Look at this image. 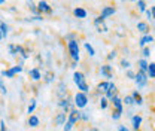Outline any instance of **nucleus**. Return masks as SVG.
I'll list each match as a JSON object with an SVG mask.
<instances>
[{
    "label": "nucleus",
    "mask_w": 155,
    "mask_h": 131,
    "mask_svg": "<svg viewBox=\"0 0 155 131\" xmlns=\"http://www.w3.org/2000/svg\"><path fill=\"white\" fill-rule=\"evenodd\" d=\"M122 101H124L127 106H133V104H134V98H133L131 95H125V98H124Z\"/></svg>",
    "instance_id": "33"
},
{
    "label": "nucleus",
    "mask_w": 155,
    "mask_h": 131,
    "mask_svg": "<svg viewBox=\"0 0 155 131\" xmlns=\"http://www.w3.org/2000/svg\"><path fill=\"white\" fill-rule=\"evenodd\" d=\"M121 67H122V69H128V67H130V61L125 60V58H122V60H121Z\"/></svg>",
    "instance_id": "39"
},
{
    "label": "nucleus",
    "mask_w": 155,
    "mask_h": 131,
    "mask_svg": "<svg viewBox=\"0 0 155 131\" xmlns=\"http://www.w3.org/2000/svg\"><path fill=\"white\" fill-rule=\"evenodd\" d=\"M73 82L78 85V90H81V93L88 94V91H90V85L87 84V80H85V75H84L82 72L75 70V73H73Z\"/></svg>",
    "instance_id": "2"
},
{
    "label": "nucleus",
    "mask_w": 155,
    "mask_h": 131,
    "mask_svg": "<svg viewBox=\"0 0 155 131\" xmlns=\"http://www.w3.org/2000/svg\"><path fill=\"white\" fill-rule=\"evenodd\" d=\"M131 124H133V128L137 131L140 128V124H142V116H140V115H134V116L131 118Z\"/></svg>",
    "instance_id": "21"
},
{
    "label": "nucleus",
    "mask_w": 155,
    "mask_h": 131,
    "mask_svg": "<svg viewBox=\"0 0 155 131\" xmlns=\"http://www.w3.org/2000/svg\"><path fill=\"white\" fill-rule=\"evenodd\" d=\"M115 57H116V51H112V52H109V55L106 57V60H107V61H112Z\"/></svg>",
    "instance_id": "41"
},
{
    "label": "nucleus",
    "mask_w": 155,
    "mask_h": 131,
    "mask_svg": "<svg viewBox=\"0 0 155 131\" xmlns=\"http://www.w3.org/2000/svg\"><path fill=\"white\" fill-rule=\"evenodd\" d=\"M0 115H2V112H0Z\"/></svg>",
    "instance_id": "50"
},
{
    "label": "nucleus",
    "mask_w": 155,
    "mask_h": 131,
    "mask_svg": "<svg viewBox=\"0 0 155 131\" xmlns=\"http://www.w3.org/2000/svg\"><path fill=\"white\" fill-rule=\"evenodd\" d=\"M28 77H30L31 80H35V82L40 80V79H42L40 69H39V67H33V69H30V70H28Z\"/></svg>",
    "instance_id": "15"
},
{
    "label": "nucleus",
    "mask_w": 155,
    "mask_h": 131,
    "mask_svg": "<svg viewBox=\"0 0 155 131\" xmlns=\"http://www.w3.org/2000/svg\"><path fill=\"white\" fill-rule=\"evenodd\" d=\"M107 87H109V82H107V80H103V82H100V84L97 85V93L106 94V91H107Z\"/></svg>",
    "instance_id": "24"
},
{
    "label": "nucleus",
    "mask_w": 155,
    "mask_h": 131,
    "mask_svg": "<svg viewBox=\"0 0 155 131\" xmlns=\"http://www.w3.org/2000/svg\"><path fill=\"white\" fill-rule=\"evenodd\" d=\"M6 3V0H0V5H5Z\"/></svg>",
    "instance_id": "47"
},
{
    "label": "nucleus",
    "mask_w": 155,
    "mask_h": 131,
    "mask_svg": "<svg viewBox=\"0 0 155 131\" xmlns=\"http://www.w3.org/2000/svg\"><path fill=\"white\" fill-rule=\"evenodd\" d=\"M27 8H28V9L35 14V17H36V15H39L38 6H36V3H35V2H27Z\"/></svg>",
    "instance_id": "30"
},
{
    "label": "nucleus",
    "mask_w": 155,
    "mask_h": 131,
    "mask_svg": "<svg viewBox=\"0 0 155 131\" xmlns=\"http://www.w3.org/2000/svg\"><path fill=\"white\" fill-rule=\"evenodd\" d=\"M36 104H38V103H36V98H31V100H30V104L27 106V113H28V115L36 110Z\"/></svg>",
    "instance_id": "28"
},
{
    "label": "nucleus",
    "mask_w": 155,
    "mask_h": 131,
    "mask_svg": "<svg viewBox=\"0 0 155 131\" xmlns=\"http://www.w3.org/2000/svg\"><path fill=\"white\" fill-rule=\"evenodd\" d=\"M149 11H151V15H152V19H155V6H152V8H151Z\"/></svg>",
    "instance_id": "45"
},
{
    "label": "nucleus",
    "mask_w": 155,
    "mask_h": 131,
    "mask_svg": "<svg viewBox=\"0 0 155 131\" xmlns=\"http://www.w3.org/2000/svg\"><path fill=\"white\" fill-rule=\"evenodd\" d=\"M116 12V9L114 8V6H104L103 9H101V12H100V18L101 19H106V18H109V17H112L114 14Z\"/></svg>",
    "instance_id": "12"
},
{
    "label": "nucleus",
    "mask_w": 155,
    "mask_h": 131,
    "mask_svg": "<svg viewBox=\"0 0 155 131\" xmlns=\"http://www.w3.org/2000/svg\"><path fill=\"white\" fill-rule=\"evenodd\" d=\"M142 54H143L145 58H148V57L151 55V48H149V46H145V48L142 49Z\"/></svg>",
    "instance_id": "37"
},
{
    "label": "nucleus",
    "mask_w": 155,
    "mask_h": 131,
    "mask_svg": "<svg viewBox=\"0 0 155 131\" xmlns=\"http://www.w3.org/2000/svg\"><path fill=\"white\" fill-rule=\"evenodd\" d=\"M8 51H9L11 57H18V54H17V48H15L14 43H9V45H8Z\"/></svg>",
    "instance_id": "31"
},
{
    "label": "nucleus",
    "mask_w": 155,
    "mask_h": 131,
    "mask_svg": "<svg viewBox=\"0 0 155 131\" xmlns=\"http://www.w3.org/2000/svg\"><path fill=\"white\" fill-rule=\"evenodd\" d=\"M146 75L148 77H155V63H149V66H148V70H146Z\"/></svg>",
    "instance_id": "26"
},
{
    "label": "nucleus",
    "mask_w": 155,
    "mask_h": 131,
    "mask_svg": "<svg viewBox=\"0 0 155 131\" xmlns=\"http://www.w3.org/2000/svg\"><path fill=\"white\" fill-rule=\"evenodd\" d=\"M36 6H38V12L39 15H52V12H54V9H52V6H49V3L48 2H45V0H40L36 3Z\"/></svg>",
    "instance_id": "6"
},
{
    "label": "nucleus",
    "mask_w": 155,
    "mask_h": 131,
    "mask_svg": "<svg viewBox=\"0 0 155 131\" xmlns=\"http://www.w3.org/2000/svg\"><path fill=\"white\" fill-rule=\"evenodd\" d=\"M24 70V67L22 66H19V64H17V66H14V67H11V69H5V70H2V73H0V76L3 77H9V79H12V77H15V75L17 73H21Z\"/></svg>",
    "instance_id": "7"
},
{
    "label": "nucleus",
    "mask_w": 155,
    "mask_h": 131,
    "mask_svg": "<svg viewBox=\"0 0 155 131\" xmlns=\"http://www.w3.org/2000/svg\"><path fill=\"white\" fill-rule=\"evenodd\" d=\"M90 131H98V130H97V128H94V127H93V128H90Z\"/></svg>",
    "instance_id": "48"
},
{
    "label": "nucleus",
    "mask_w": 155,
    "mask_h": 131,
    "mask_svg": "<svg viewBox=\"0 0 155 131\" xmlns=\"http://www.w3.org/2000/svg\"><path fill=\"white\" fill-rule=\"evenodd\" d=\"M146 15H148V18H152V15H151V11H149V9H146Z\"/></svg>",
    "instance_id": "46"
},
{
    "label": "nucleus",
    "mask_w": 155,
    "mask_h": 131,
    "mask_svg": "<svg viewBox=\"0 0 155 131\" xmlns=\"http://www.w3.org/2000/svg\"><path fill=\"white\" fill-rule=\"evenodd\" d=\"M125 76H127L128 79H134L136 73H134V72H133V70H127V73H125Z\"/></svg>",
    "instance_id": "42"
},
{
    "label": "nucleus",
    "mask_w": 155,
    "mask_h": 131,
    "mask_svg": "<svg viewBox=\"0 0 155 131\" xmlns=\"http://www.w3.org/2000/svg\"><path fill=\"white\" fill-rule=\"evenodd\" d=\"M100 75L103 76V77H106L107 79V82L114 77V72H112V66L110 64H104V66H101L100 67Z\"/></svg>",
    "instance_id": "11"
},
{
    "label": "nucleus",
    "mask_w": 155,
    "mask_h": 131,
    "mask_svg": "<svg viewBox=\"0 0 155 131\" xmlns=\"http://www.w3.org/2000/svg\"><path fill=\"white\" fill-rule=\"evenodd\" d=\"M0 94H3V95H6L8 94V88H6V85H5V82H3V77L0 76Z\"/></svg>",
    "instance_id": "32"
},
{
    "label": "nucleus",
    "mask_w": 155,
    "mask_h": 131,
    "mask_svg": "<svg viewBox=\"0 0 155 131\" xmlns=\"http://www.w3.org/2000/svg\"><path fill=\"white\" fill-rule=\"evenodd\" d=\"M0 33H2L3 39H6L8 33H9V25H8L5 21H0Z\"/></svg>",
    "instance_id": "22"
},
{
    "label": "nucleus",
    "mask_w": 155,
    "mask_h": 131,
    "mask_svg": "<svg viewBox=\"0 0 155 131\" xmlns=\"http://www.w3.org/2000/svg\"><path fill=\"white\" fill-rule=\"evenodd\" d=\"M54 77H55V73H54L52 70H46V72L42 75V80H43L45 84H51V82L54 80Z\"/></svg>",
    "instance_id": "18"
},
{
    "label": "nucleus",
    "mask_w": 155,
    "mask_h": 131,
    "mask_svg": "<svg viewBox=\"0 0 155 131\" xmlns=\"http://www.w3.org/2000/svg\"><path fill=\"white\" fill-rule=\"evenodd\" d=\"M78 122H81V110H78L76 107H73L69 112V115H67V121H66V124L63 127V131H70Z\"/></svg>",
    "instance_id": "1"
},
{
    "label": "nucleus",
    "mask_w": 155,
    "mask_h": 131,
    "mask_svg": "<svg viewBox=\"0 0 155 131\" xmlns=\"http://www.w3.org/2000/svg\"><path fill=\"white\" fill-rule=\"evenodd\" d=\"M131 97L134 98V104H139V106L143 104V97H142V94L139 93V91H133Z\"/></svg>",
    "instance_id": "23"
},
{
    "label": "nucleus",
    "mask_w": 155,
    "mask_h": 131,
    "mask_svg": "<svg viewBox=\"0 0 155 131\" xmlns=\"http://www.w3.org/2000/svg\"><path fill=\"white\" fill-rule=\"evenodd\" d=\"M107 103H109L107 98H106V97H101V98H100V109H103V110L107 109Z\"/></svg>",
    "instance_id": "34"
},
{
    "label": "nucleus",
    "mask_w": 155,
    "mask_h": 131,
    "mask_svg": "<svg viewBox=\"0 0 155 131\" xmlns=\"http://www.w3.org/2000/svg\"><path fill=\"white\" fill-rule=\"evenodd\" d=\"M94 25H96L97 31H100V33H106L109 28H107V25H106V22H104V19H101L100 17H97L94 19Z\"/></svg>",
    "instance_id": "14"
},
{
    "label": "nucleus",
    "mask_w": 155,
    "mask_h": 131,
    "mask_svg": "<svg viewBox=\"0 0 155 131\" xmlns=\"http://www.w3.org/2000/svg\"><path fill=\"white\" fill-rule=\"evenodd\" d=\"M67 51H69V57L72 60V64H78L79 61V42L78 40H69L67 42Z\"/></svg>",
    "instance_id": "3"
},
{
    "label": "nucleus",
    "mask_w": 155,
    "mask_h": 131,
    "mask_svg": "<svg viewBox=\"0 0 155 131\" xmlns=\"http://www.w3.org/2000/svg\"><path fill=\"white\" fill-rule=\"evenodd\" d=\"M118 131H130L125 125H118Z\"/></svg>",
    "instance_id": "44"
},
{
    "label": "nucleus",
    "mask_w": 155,
    "mask_h": 131,
    "mask_svg": "<svg viewBox=\"0 0 155 131\" xmlns=\"http://www.w3.org/2000/svg\"><path fill=\"white\" fill-rule=\"evenodd\" d=\"M137 6H139V11L140 12H146V3L143 0H139L137 2Z\"/></svg>",
    "instance_id": "35"
},
{
    "label": "nucleus",
    "mask_w": 155,
    "mask_h": 131,
    "mask_svg": "<svg viewBox=\"0 0 155 131\" xmlns=\"http://www.w3.org/2000/svg\"><path fill=\"white\" fill-rule=\"evenodd\" d=\"M134 82L139 88L146 87V84H148V75H146V72L137 70V73H136V76H134Z\"/></svg>",
    "instance_id": "9"
},
{
    "label": "nucleus",
    "mask_w": 155,
    "mask_h": 131,
    "mask_svg": "<svg viewBox=\"0 0 155 131\" xmlns=\"http://www.w3.org/2000/svg\"><path fill=\"white\" fill-rule=\"evenodd\" d=\"M84 48L87 49V52H88V55H90V57H94V55H96V51H94L93 45H90L88 42H85V43H84Z\"/></svg>",
    "instance_id": "29"
},
{
    "label": "nucleus",
    "mask_w": 155,
    "mask_h": 131,
    "mask_svg": "<svg viewBox=\"0 0 155 131\" xmlns=\"http://www.w3.org/2000/svg\"><path fill=\"white\" fill-rule=\"evenodd\" d=\"M110 103H112V104H114V107H115L114 110H116V112H119L121 115H122V112H124V107H122V100H121L118 95H116V97H114V98L110 100Z\"/></svg>",
    "instance_id": "16"
},
{
    "label": "nucleus",
    "mask_w": 155,
    "mask_h": 131,
    "mask_svg": "<svg viewBox=\"0 0 155 131\" xmlns=\"http://www.w3.org/2000/svg\"><path fill=\"white\" fill-rule=\"evenodd\" d=\"M2 39H3V36H2V33H0V40H2Z\"/></svg>",
    "instance_id": "49"
},
{
    "label": "nucleus",
    "mask_w": 155,
    "mask_h": 131,
    "mask_svg": "<svg viewBox=\"0 0 155 131\" xmlns=\"http://www.w3.org/2000/svg\"><path fill=\"white\" fill-rule=\"evenodd\" d=\"M55 97L58 100H63V98H67L69 97V87L64 80H60L55 87Z\"/></svg>",
    "instance_id": "4"
},
{
    "label": "nucleus",
    "mask_w": 155,
    "mask_h": 131,
    "mask_svg": "<svg viewBox=\"0 0 155 131\" xmlns=\"http://www.w3.org/2000/svg\"><path fill=\"white\" fill-rule=\"evenodd\" d=\"M67 115L69 113L66 112H58L55 116H54V119H52V124H54V127H60V125H64L66 124V121H67Z\"/></svg>",
    "instance_id": "10"
},
{
    "label": "nucleus",
    "mask_w": 155,
    "mask_h": 131,
    "mask_svg": "<svg viewBox=\"0 0 155 131\" xmlns=\"http://www.w3.org/2000/svg\"><path fill=\"white\" fill-rule=\"evenodd\" d=\"M73 100H75L73 104H75L76 109H84L88 104V94H84V93H81V91H78L75 94V98Z\"/></svg>",
    "instance_id": "5"
},
{
    "label": "nucleus",
    "mask_w": 155,
    "mask_h": 131,
    "mask_svg": "<svg viewBox=\"0 0 155 131\" xmlns=\"http://www.w3.org/2000/svg\"><path fill=\"white\" fill-rule=\"evenodd\" d=\"M58 107L63 110V112L69 113L73 107H75V104H73V101H72V97L69 95L67 98H63V100H58Z\"/></svg>",
    "instance_id": "8"
},
{
    "label": "nucleus",
    "mask_w": 155,
    "mask_h": 131,
    "mask_svg": "<svg viewBox=\"0 0 155 131\" xmlns=\"http://www.w3.org/2000/svg\"><path fill=\"white\" fill-rule=\"evenodd\" d=\"M66 40L69 42V40H78V34L76 33H69V34H66Z\"/></svg>",
    "instance_id": "36"
},
{
    "label": "nucleus",
    "mask_w": 155,
    "mask_h": 131,
    "mask_svg": "<svg viewBox=\"0 0 155 131\" xmlns=\"http://www.w3.org/2000/svg\"><path fill=\"white\" fill-rule=\"evenodd\" d=\"M0 131H8L6 130V124L3 121H0Z\"/></svg>",
    "instance_id": "43"
},
{
    "label": "nucleus",
    "mask_w": 155,
    "mask_h": 131,
    "mask_svg": "<svg viewBox=\"0 0 155 131\" xmlns=\"http://www.w3.org/2000/svg\"><path fill=\"white\" fill-rule=\"evenodd\" d=\"M73 15L79 19H84V18H87L88 12H87L84 8H75V9H73Z\"/></svg>",
    "instance_id": "20"
},
{
    "label": "nucleus",
    "mask_w": 155,
    "mask_h": 131,
    "mask_svg": "<svg viewBox=\"0 0 155 131\" xmlns=\"http://www.w3.org/2000/svg\"><path fill=\"white\" fill-rule=\"evenodd\" d=\"M137 30L146 36V34H149V30H151V27H149V24H148V22H145V21H140V22H137Z\"/></svg>",
    "instance_id": "17"
},
{
    "label": "nucleus",
    "mask_w": 155,
    "mask_h": 131,
    "mask_svg": "<svg viewBox=\"0 0 155 131\" xmlns=\"http://www.w3.org/2000/svg\"><path fill=\"white\" fill-rule=\"evenodd\" d=\"M118 95V88H116V85L114 82H109V87H107V91L104 94V97L107 98V100H112L114 97Z\"/></svg>",
    "instance_id": "13"
},
{
    "label": "nucleus",
    "mask_w": 155,
    "mask_h": 131,
    "mask_svg": "<svg viewBox=\"0 0 155 131\" xmlns=\"http://www.w3.org/2000/svg\"><path fill=\"white\" fill-rule=\"evenodd\" d=\"M121 116H122V115H121L119 112H116V110H112V119H114V121H118V119H119Z\"/></svg>",
    "instance_id": "40"
},
{
    "label": "nucleus",
    "mask_w": 155,
    "mask_h": 131,
    "mask_svg": "<svg viewBox=\"0 0 155 131\" xmlns=\"http://www.w3.org/2000/svg\"><path fill=\"white\" fill-rule=\"evenodd\" d=\"M81 121L88 122V121H90V115H88L87 112H81Z\"/></svg>",
    "instance_id": "38"
},
{
    "label": "nucleus",
    "mask_w": 155,
    "mask_h": 131,
    "mask_svg": "<svg viewBox=\"0 0 155 131\" xmlns=\"http://www.w3.org/2000/svg\"><path fill=\"white\" fill-rule=\"evenodd\" d=\"M151 42H154V38H152L151 34H146V36H143V38L140 39V42H139V43H140V46H142V48H145V46H146L148 43H151Z\"/></svg>",
    "instance_id": "25"
},
{
    "label": "nucleus",
    "mask_w": 155,
    "mask_h": 131,
    "mask_svg": "<svg viewBox=\"0 0 155 131\" xmlns=\"http://www.w3.org/2000/svg\"><path fill=\"white\" fill-rule=\"evenodd\" d=\"M148 66H149V63H148L145 58H140V60H139V70L146 72V70H148Z\"/></svg>",
    "instance_id": "27"
},
{
    "label": "nucleus",
    "mask_w": 155,
    "mask_h": 131,
    "mask_svg": "<svg viewBox=\"0 0 155 131\" xmlns=\"http://www.w3.org/2000/svg\"><path fill=\"white\" fill-rule=\"evenodd\" d=\"M27 124H28V127H31V128H36V127H39L40 121H39V118L36 116V115H28Z\"/></svg>",
    "instance_id": "19"
}]
</instances>
